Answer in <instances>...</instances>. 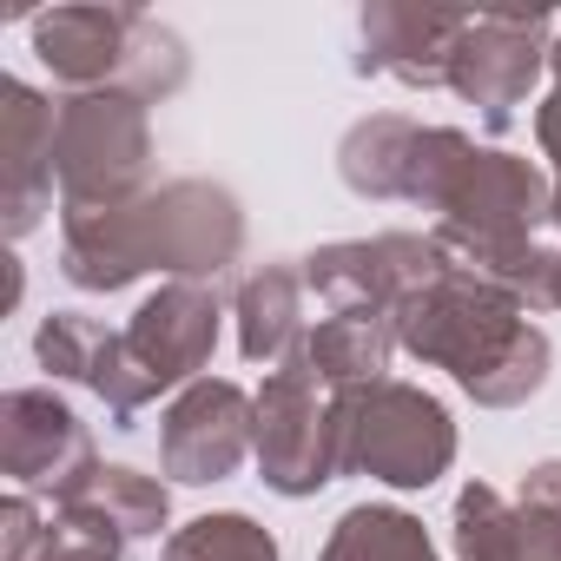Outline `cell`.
Returning <instances> with one entry per match:
<instances>
[{
  "label": "cell",
  "instance_id": "8",
  "mask_svg": "<svg viewBox=\"0 0 561 561\" xmlns=\"http://www.w3.org/2000/svg\"><path fill=\"white\" fill-rule=\"evenodd\" d=\"M257 476L271 495L285 502H305L318 489H331L344 476L337 462V410H331V390L318 383V370L305 364V351L291 364L264 370L257 383Z\"/></svg>",
  "mask_w": 561,
  "mask_h": 561
},
{
  "label": "cell",
  "instance_id": "4",
  "mask_svg": "<svg viewBox=\"0 0 561 561\" xmlns=\"http://www.w3.org/2000/svg\"><path fill=\"white\" fill-rule=\"evenodd\" d=\"M27 41L67 93H133L159 106L192 80V47L146 8H54L27 21Z\"/></svg>",
  "mask_w": 561,
  "mask_h": 561
},
{
  "label": "cell",
  "instance_id": "6",
  "mask_svg": "<svg viewBox=\"0 0 561 561\" xmlns=\"http://www.w3.org/2000/svg\"><path fill=\"white\" fill-rule=\"evenodd\" d=\"M331 410H337L344 476H370L383 489L416 495V489H436L456 462V416L403 377L344 390V397H331Z\"/></svg>",
  "mask_w": 561,
  "mask_h": 561
},
{
  "label": "cell",
  "instance_id": "12",
  "mask_svg": "<svg viewBox=\"0 0 561 561\" xmlns=\"http://www.w3.org/2000/svg\"><path fill=\"white\" fill-rule=\"evenodd\" d=\"M251 449H257V403L225 377H198L159 416V469L185 489H211L238 476Z\"/></svg>",
  "mask_w": 561,
  "mask_h": 561
},
{
  "label": "cell",
  "instance_id": "13",
  "mask_svg": "<svg viewBox=\"0 0 561 561\" xmlns=\"http://www.w3.org/2000/svg\"><path fill=\"white\" fill-rule=\"evenodd\" d=\"M54 139H60V100L8 73L0 80V225L14 244L41 231L54 211V185H60Z\"/></svg>",
  "mask_w": 561,
  "mask_h": 561
},
{
  "label": "cell",
  "instance_id": "15",
  "mask_svg": "<svg viewBox=\"0 0 561 561\" xmlns=\"http://www.w3.org/2000/svg\"><path fill=\"white\" fill-rule=\"evenodd\" d=\"M305 271L291 264H257L238 277V291H231V318H238V357L244 364H291L305 351Z\"/></svg>",
  "mask_w": 561,
  "mask_h": 561
},
{
  "label": "cell",
  "instance_id": "18",
  "mask_svg": "<svg viewBox=\"0 0 561 561\" xmlns=\"http://www.w3.org/2000/svg\"><path fill=\"white\" fill-rule=\"evenodd\" d=\"M318 561H443L430 528L410 515V508H390V502H357L337 515V528L324 535Z\"/></svg>",
  "mask_w": 561,
  "mask_h": 561
},
{
  "label": "cell",
  "instance_id": "25",
  "mask_svg": "<svg viewBox=\"0 0 561 561\" xmlns=\"http://www.w3.org/2000/svg\"><path fill=\"white\" fill-rule=\"evenodd\" d=\"M548 73H554V87H548V100L535 106V146H541V159H548V185H554V205H561V34H554V47H548Z\"/></svg>",
  "mask_w": 561,
  "mask_h": 561
},
{
  "label": "cell",
  "instance_id": "26",
  "mask_svg": "<svg viewBox=\"0 0 561 561\" xmlns=\"http://www.w3.org/2000/svg\"><path fill=\"white\" fill-rule=\"evenodd\" d=\"M522 298H528V311H561V205H548V244L528 271Z\"/></svg>",
  "mask_w": 561,
  "mask_h": 561
},
{
  "label": "cell",
  "instance_id": "17",
  "mask_svg": "<svg viewBox=\"0 0 561 561\" xmlns=\"http://www.w3.org/2000/svg\"><path fill=\"white\" fill-rule=\"evenodd\" d=\"M390 357H397V331H390V318H370V311H331L305 337V364L318 370V383L331 397L383 383Z\"/></svg>",
  "mask_w": 561,
  "mask_h": 561
},
{
  "label": "cell",
  "instance_id": "1",
  "mask_svg": "<svg viewBox=\"0 0 561 561\" xmlns=\"http://www.w3.org/2000/svg\"><path fill=\"white\" fill-rule=\"evenodd\" d=\"M337 179L357 198H403L436 211L430 238L449 264L522 291L548 244L554 185L541 165L502 146H476L462 126H423L410 113H370L337 139Z\"/></svg>",
  "mask_w": 561,
  "mask_h": 561
},
{
  "label": "cell",
  "instance_id": "10",
  "mask_svg": "<svg viewBox=\"0 0 561 561\" xmlns=\"http://www.w3.org/2000/svg\"><path fill=\"white\" fill-rule=\"evenodd\" d=\"M443 244L430 231H377V238H337L318 244L305 257V285L318 291V305L331 311H370V318H397V305L410 291H423L443 271Z\"/></svg>",
  "mask_w": 561,
  "mask_h": 561
},
{
  "label": "cell",
  "instance_id": "5",
  "mask_svg": "<svg viewBox=\"0 0 561 561\" xmlns=\"http://www.w3.org/2000/svg\"><path fill=\"white\" fill-rule=\"evenodd\" d=\"M218 285H159L133 324L113 337V364L93 383V397L106 403L113 430H133L146 403H159L165 390H192L218 351Z\"/></svg>",
  "mask_w": 561,
  "mask_h": 561
},
{
  "label": "cell",
  "instance_id": "24",
  "mask_svg": "<svg viewBox=\"0 0 561 561\" xmlns=\"http://www.w3.org/2000/svg\"><path fill=\"white\" fill-rule=\"evenodd\" d=\"M34 561H126V541L100 535V528H80V522H60L54 515V535Z\"/></svg>",
  "mask_w": 561,
  "mask_h": 561
},
{
  "label": "cell",
  "instance_id": "3",
  "mask_svg": "<svg viewBox=\"0 0 561 561\" xmlns=\"http://www.w3.org/2000/svg\"><path fill=\"white\" fill-rule=\"evenodd\" d=\"M390 331L397 351L430 370H449V383L482 410H522L554 370V344L528 318V298L462 264H443L423 291H410Z\"/></svg>",
  "mask_w": 561,
  "mask_h": 561
},
{
  "label": "cell",
  "instance_id": "16",
  "mask_svg": "<svg viewBox=\"0 0 561 561\" xmlns=\"http://www.w3.org/2000/svg\"><path fill=\"white\" fill-rule=\"evenodd\" d=\"M54 515L60 522H80V528H100V535H113V541L133 548V541H152L172 522V489L159 476L133 469V462H100L87 476V489L67 495Z\"/></svg>",
  "mask_w": 561,
  "mask_h": 561
},
{
  "label": "cell",
  "instance_id": "7",
  "mask_svg": "<svg viewBox=\"0 0 561 561\" xmlns=\"http://www.w3.org/2000/svg\"><path fill=\"white\" fill-rule=\"evenodd\" d=\"M60 211L126 205L152 192V106L133 93H67L60 100Z\"/></svg>",
  "mask_w": 561,
  "mask_h": 561
},
{
  "label": "cell",
  "instance_id": "19",
  "mask_svg": "<svg viewBox=\"0 0 561 561\" xmlns=\"http://www.w3.org/2000/svg\"><path fill=\"white\" fill-rule=\"evenodd\" d=\"M113 337H119V331H106V324L87 318V311H47L41 331H34V357H41V370H47L54 383L93 390V383L106 377V364H113Z\"/></svg>",
  "mask_w": 561,
  "mask_h": 561
},
{
  "label": "cell",
  "instance_id": "22",
  "mask_svg": "<svg viewBox=\"0 0 561 561\" xmlns=\"http://www.w3.org/2000/svg\"><path fill=\"white\" fill-rule=\"evenodd\" d=\"M522 561H561V462H535L515 489Z\"/></svg>",
  "mask_w": 561,
  "mask_h": 561
},
{
  "label": "cell",
  "instance_id": "14",
  "mask_svg": "<svg viewBox=\"0 0 561 561\" xmlns=\"http://www.w3.org/2000/svg\"><path fill=\"white\" fill-rule=\"evenodd\" d=\"M476 8H423V0H370L357 14V73L403 80L416 93L449 87L456 41L469 34Z\"/></svg>",
  "mask_w": 561,
  "mask_h": 561
},
{
  "label": "cell",
  "instance_id": "2",
  "mask_svg": "<svg viewBox=\"0 0 561 561\" xmlns=\"http://www.w3.org/2000/svg\"><path fill=\"white\" fill-rule=\"evenodd\" d=\"M244 257V205L218 179H165L126 205L60 211V277L73 291L113 298L165 271V285H218Z\"/></svg>",
  "mask_w": 561,
  "mask_h": 561
},
{
  "label": "cell",
  "instance_id": "23",
  "mask_svg": "<svg viewBox=\"0 0 561 561\" xmlns=\"http://www.w3.org/2000/svg\"><path fill=\"white\" fill-rule=\"evenodd\" d=\"M47 535H54V522L41 515V502L34 495H8L0 502V561H34L41 548H47Z\"/></svg>",
  "mask_w": 561,
  "mask_h": 561
},
{
  "label": "cell",
  "instance_id": "9",
  "mask_svg": "<svg viewBox=\"0 0 561 561\" xmlns=\"http://www.w3.org/2000/svg\"><path fill=\"white\" fill-rule=\"evenodd\" d=\"M548 47H554L548 8H482V14H469V34L456 41L449 93L462 106H476V119L489 133H502L528 106L535 80L548 73Z\"/></svg>",
  "mask_w": 561,
  "mask_h": 561
},
{
  "label": "cell",
  "instance_id": "20",
  "mask_svg": "<svg viewBox=\"0 0 561 561\" xmlns=\"http://www.w3.org/2000/svg\"><path fill=\"white\" fill-rule=\"evenodd\" d=\"M159 561H285V554H277V535L264 522L218 508V515H192L185 528H172Z\"/></svg>",
  "mask_w": 561,
  "mask_h": 561
},
{
  "label": "cell",
  "instance_id": "21",
  "mask_svg": "<svg viewBox=\"0 0 561 561\" xmlns=\"http://www.w3.org/2000/svg\"><path fill=\"white\" fill-rule=\"evenodd\" d=\"M449 535H456V561H522V515L515 495H502L495 482H469L456 495Z\"/></svg>",
  "mask_w": 561,
  "mask_h": 561
},
{
  "label": "cell",
  "instance_id": "11",
  "mask_svg": "<svg viewBox=\"0 0 561 561\" xmlns=\"http://www.w3.org/2000/svg\"><path fill=\"white\" fill-rule=\"evenodd\" d=\"M0 469L21 495H54V508L67 495L87 489V476L100 469L93 456V430L80 423V410L41 383L0 397Z\"/></svg>",
  "mask_w": 561,
  "mask_h": 561
}]
</instances>
